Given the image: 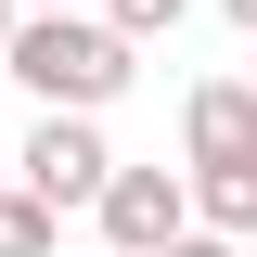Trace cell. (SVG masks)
Instances as JSON below:
<instances>
[{"label":"cell","mask_w":257,"mask_h":257,"mask_svg":"<svg viewBox=\"0 0 257 257\" xmlns=\"http://www.w3.org/2000/svg\"><path fill=\"white\" fill-rule=\"evenodd\" d=\"M26 13H77V0H26Z\"/></svg>","instance_id":"11"},{"label":"cell","mask_w":257,"mask_h":257,"mask_svg":"<svg viewBox=\"0 0 257 257\" xmlns=\"http://www.w3.org/2000/svg\"><path fill=\"white\" fill-rule=\"evenodd\" d=\"M13 167H26L39 206H103V180H116V155H103V128H90V116H39Z\"/></svg>","instance_id":"3"},{"label":"cell","mask_w":257,"mask_h":257,"mask_svg":"<svg viewBox=\"0 0 257 257\" xmlns=\"http://www.w3.org/2000/svg\"><path fill=\"white\" fill-rule=\"evenodd\" d=\"M244 257H257V244H244Z\"/></svg>","instance_id":"12"},{"label":"cell","mask_w":257,"mask_h":257,"mask_svg":"<svg viewBox=\"0 0 257 257\" xmlns=\"http://www.w3.org/2000/svg\"><path fill=\"white\" fill-rule=\"evenodd\" d=\"M64 244V206H39L26 180H0V257H52Z\"/></svg>","instance_id":"6"},{"label":"cell","mask_w":257,"mask_h":257,"mask_svg":"<svg viewBox=\"0 0 257 257\" xmlns=\"http://www.w3.org/2000/svg\"><path fill=\"white\" fill-rule=\"evenodd\" d=\"M180 142H193V180H206V167H257V90L244 77H193Z\"/></svg>","instance_id":"4"},{"label":"cell","mask_w":257,"mask_h":257,"mask_svg":"<svg viewBox=\"0 0 257 257\" xmlns=\"http://www.w3.org/2000/svg\"><path fill=\"white\" fill-rule=\"evenodd\" d=\"M219 13H231V26H244V39H257V0H219Z\"/></svg>","instance_id":"10"},{"label":"cell","mask_w":257,"mask_h":257,"mask_svg":"<svg viewBox=\"0 0 257 257\" xmlns=\"http://www.w3.org/2000/svg\"><path fill=\"white\" fill-rule=\"evenodd\" d=\"M193 231L257 244V167H206V180H193Z\"/></svg>","instance_id":"5"},{"label":"cell","mask_w":257,"mask_h":257,"mask_svg":"<svg viewBox=\"0 0 257 257\" xmlns=\"http://www.w3.org/2000/svg\"><path fill=\"white\" fill-rule=\"evenodd\" d=\"M0 77H13V90H39V116H103V103L142 77V52H128L103 13H26Z\"/></svg>","instance_id":"1"},{"label":"cell","mask_w":257,"mask_h":257,"mask_svg":"<svg viewBox=\"0 0 257 257\" xmlns=\"http://www.w3.org/2000/svg\"><path fill=\"white\" fill-rule=\"evenodd\" d=\"M167 257H244V244H231V231H180Z\"/></svg>","instance_id":"8"},{"label":"cell","mask_w":257,"mask_h":257,"mask_svg":"<svg viewBox=\"0 0 257 257\" xmlns=\"http://www.w3.org/2000/svg\"><path fill=\"white\" fill-rule=\"evenodd\" d=\"M90 219H103V257H167L193 231V167H116Z\"/></svg>","instance_id":"2"},{"label":"cell","mask_w":257,"mask_h":257,"mask_svg":"<svg viewBox=\"0 0 257 257\" xmlns=\"http://www.w3.org/2000/svg\"><path fill=\"white\" fill-rule=\"evenodd\" d=\"M180 13H193V0H103V26H116L128 52H142V39H167V26H180Z\"/></svg>","instance_id":"7"},{"label":"cell","mask_w":257,"mask_h":257,"mask_svg":"<svg viewBox=\"0 0 257 257\" xmlns=\"http://www.w3.org/2000/svg\"><path fill=\"white\" fill-rule=\"evenodd\" d=\"M13 26H26V0H0V64H13Z\"/></svg>","instance_id":"9"}]
</instances>
